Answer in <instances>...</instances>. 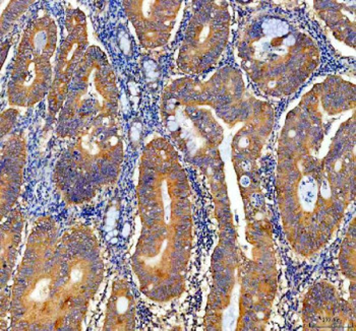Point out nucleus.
<instances>
[{
    "label": "nucleus",
    "mask_w": 356,
    "mask_h": 331,
    "mask_svg": "<svg viewBox=\"0 0 356 331\" xmlns=\"http://www.w3.org/2000/svg\"><path fill=\"white\" fill-rule=\"evenodd\" d=\"M318 103L316 85L288 114L279 139V207L287 240L305 256L326 245L355 192V116L339 127L326 155L318 157L328 130Z\"/></svg>",
    "instance_id": "nucleus-1"
},
{
    "label": "nucleus",
    "mask_w": 356,
    "mask_h": 331,
    "mask_svg": "<svg viewBox=\"0 0 356 331\" xmlns=\"http://www.w3.org/2000/svg\"><path fill=\"white\" fill-rule=\"evenodd\" d=\"M104 278L95 232L83 223L59 234L51 217L35 221L10 293V330L79 331Z\"/></svg>",
    "instance_id": "nucleus-2"
},
{
    "label": "nucleus",
    "mask_w": 356,
    "mask_h": 331,
    "mask_svg": "<svg viewBox=\"0 0 356 331\" xmlns=\"http://www.w3.org/2000/svg\"><path fill=\"white\" fill-rule=\"evenodd\" d=\"M142 231L133 256L140 290L166 303L186 289L193 245L191 188L172 144L155 138L145 148L138 185Z\"/></svg>",
    "instance_id": "nucleus-3"
},
{
    "label": "nucleus",
    "mask_w": 356,
    "mask_h": 331,
    "mask_svg": "<svg viewBox=\"0 0 356 331\" xmlns=\"http://www.w3.org/2000/svg\"><path fill=\"white\" fill-rule=\"evenodd\" d=\"M239 36L245 69L267 95H291L318 67L309 60V50H318L309 35L278 15H256Z\"/></svg>",
    "instance_id": "nucleus-4"
},
{
    "label": "nucleus",
    "mask_w": 356,
    "mask_h": 331,
    "mask_svg": "<svg viewBox=\"0 0 356 331\" xmlns=\"http://www.w3.org/2000/svg\"><path fill=\"white\" fill-rule=\"evenodd\" d=\"M124 142L118 118L103 120L63 152L54 170L57 192L70 205H80L116 182L122 171Z\"/></svg>",
    "instance_id": "nucleus-5"
},
{
    "label": "nucleus",
    "mask_w": 356,
    "mask_h": 331,
    "mask_svg": "<svg viewBox=\"0 0 356 331\" xmlns=\"http://www.w3.org/2000/svg\"><path fill=\"white\" fill-rule=\"evenodd\" d=\"M118 90L115 76L104 52L88 48L74 72L56 121L59 137L74 139L103 120L115 119Z\"/></svg>",
    "instance_id": "nucleus-6"
},
{
    "label": "nucleus",
    "mask_w": 356,
    "mask_h": 331,
    "mask_svg": "<svg viewBox=\"0 0 356 331\" xmlns=\"http://www.w3.org/2000/svg\"><path fill=\"white\" fill-rule=\"evenodd\" d=\"M56 47V23L47 12L37 15L24 31L17 47L6 90L10 106L29 108L49 95Z\"/></svg>",
    "instance_id": "nucleus-7"
},
{
    "label": "nucleus",
    "mask_w": 356,
    "mask_h": 331,
    "mask_svg": "<svg viewBox=\"0 0 356 331\" xmlns=\"http://www.w3.org/2000/svg\"><path fill=\"white\" fill-rule=\"evenodd\" d=\"M182 42L177 65L184 74H205L227 45L230 15L224 1L200 2Z\"/></svg>",
    "instance_id": "nucleus-8"
},
{
    "label": "nucleus",
    "mask_w": 356,
    "mask_h": 331,
    "mask_svg": "<svg viewBox=\"0 0 356 331\" xmlns=\"http://www.w3.org/2000/svg\"><path fill=\"white\" fill-rule=\"evenodd\" d=\"M162 116L165 126L178 148L188 159L200 165L218 153L223 130L212 113L197 106H186L163 100Z\"/></svg>",
    "instance_id": "nucleus-9"
},
{
    "label": "nucleus",
    "mask_w": 356,
    "mask_h": 331,
    "mask_svg": "<svg viewBox=\"0 0 356 331\" xmlns=\"http://www.w3.org/2000/svg\"><path fill=\"white\" fill-rule=\"evenodd\" d=\"M227 72V69L220 70L206 83L190 78L177 80L165 90L163 100L186 106L212 107L230 126L247 121L248 109L247 102L241 101V85L232 83L236 71L229 76Z\"/></svg>",
    "instance_id": "nucleus-10"
},
{
    "label": "nucleus",
    "mask_w": 356,
    "mask_h": 331,
    "mask_svg": "<svg viewBox=\"0 0 356 331\" xmlns=\"http://www.w3.org/2000/svg\"><path fill=\"white\" fill-rule=\"evenodd\" d=\"M67 36L63 39L55 61L54 80L48 99L50 121H54L67 99L74 72L89 48L87 19L79 8H70L65 15Z\"/></svg>",
    "instance_id": "nucleus-11"
},
{
    "label": "nucleus",
    "mask_w": 356,
    "mask_h": 331,
    "mask_svg": "<svg viewBox=\"0 0 356 331\" xmlns=\"http://www.w3.org/2000/svg\"><path fill=\"white\" fill-rule=\"evenodd\" d=\"M122 3L136 28L140 45L155 49L168 42L181 1H124Z\"/></svg>",
    "instance_id": "nucleus-12"
},
{
    "label": "nucleus",
    "mask_w": 356,
    "mask_h": 331,
    "mask_svg": "<svg viewBox=\"0 0 356 331\" xmlns=\"http://www.w3.org/2000/svg\"><path fill=\"white\" fill-rule=\"evenodd\" d=\"M27 148L22 133H13L1 144V220L15 208L23 184Z\"/></svg>",
    "instance_id": "nucleus-13"
},
{
    "label": "nucleus",
    "mask_w": 356,
    "mask_h": 331,
    "mask_svg": "<svg viewBox=\"0 0 356 331\" xmlns=\"http://www.w3.org/2000/svg\"><path fill=\"white\" fill-rule=\"evenodd\" d=\"M136 301L127 280H116L112 285L111 295L105 313L104 331L135 330Z\"/></svg>",
    "instance_id": "nucleus-14"
},
{
    "label": "nucleus",
    "mask_w": 356,
    "mask_h": 331,
    "mask_svg": "<svg viewBox=\"0 0 356 331\" xmlns=\"http://www.w3.org/2000/svg\"><path fill=\"white\" fill-rule=\"evenodd\" d=\"M1 223V260H0V282L1 293L6 290L14 273L15 263L21 243L24 218L17 208H14Z\"/></svg>",
    "instance_id": "nucleus-15"
},
{
    "label": "nucleus",
    "mask_w": 356,
    "mask_h": 331,
    "mask_svg": "<svg viewBox=\"0 0 356 331\" xmlns=\"http://www.w3.org/2000/svg\"><path fill=\"white\" fill-rule=\"evenodd\" d=\"M32 1H12L10 6L4 10L1 15V35L4 36V33L8 32L12 28L13 25L22 14L25 12L31 6Z\"/></svg>",
    "instance_id": "nucleus-16"
},
{
    "label": "nucleus",
    "mask_w": 356,
    "mask_h": 331,
    "mask_svg": "<svg viewBox=\"0 0 356 331\" xmlns=\"http://www.w3.org/2000/svg\"><path fill=\"white\" fill-rule=\"evenodd\" d=\"M19 112L12 108L4 111L1 115V137L3 138L14 128Z\"/></svg>",
    "instance_id": "nucleus-17"
}]
</instances>
